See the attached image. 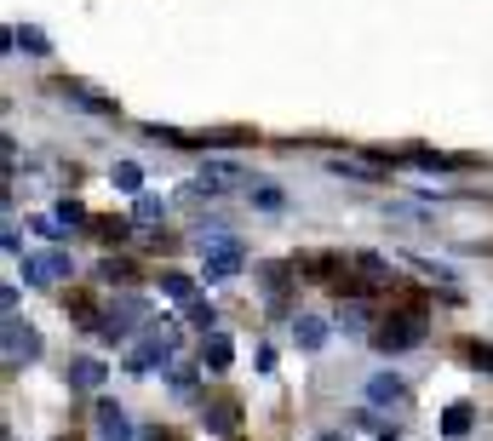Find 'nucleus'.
Here are the masks:
<instances>
[{"mask_svg":"<svg viewBox=\"0 0 493 441\" xmlns=\"http://www.w3.org/2000/svg\"><path fill=\"white\" fill-rule=\"evenodd\" d=\"M12 46H18V52H29V58H40V52H46V35L29 23V29H12Z\"/></svg>","mask_w":493,"mask_h":441,"instance_id":"2eb2a0df","label":"nucleus"},{"mask_svg":"<svg viewBox=\"0 0 493 441\" xmlns=\"http://www.w3.org/2000/svg\"><path fill=\"white\" fill-rule=\"evenodd\" d=\"M138 178H144V172H138L132 161H115V189H127V195H138Z\"/></svg>","mask_w":493,"mask_h":441,"instance_id":"6ab92c4d","label":"nucleus"},{"mask_svg":"<svg viewBox=\"0 0 493 441\" xmlns=\"http://www.w3.org/2000/svg\"><path fill=\"white\" fill-rule=\"evenodd\" d=\"M202 424H207V430H219V436H229V430H236V407H207Z\"/></svg>","mask_w":493,"mask_h":441,"instance_id":"dca6fc26","label":"nucleus"},{"mask_svg":"<svg viewBox=\"0 0 493 441\" xmlns=\"http://www.w3.org/2000/svg\"><path fill=\"white\" fill-rule=\"evenodd\" d=\"M127 230H132V224H121V218H103V224H98V235H110V241H121Z\"/></svg>","mask_w":493,"mask_h":441,"instance_id":"a878e982","label":"nucleus"},{"mask_svg":"<svg viewBox=\"0 0 493 441\" xmlns=\"http://www.w3.org/2000/svg\"><path fill=\"white\" fill-rule=\"evenodd\" d=\"M64 275H75L69 252H23V281L46 287V281H64Z\"/></svg>","mask_w":493,"mask_h":441,"instance_id":"39448f33","label":"nucleus"},{"mask_svg":"<svg viewBox=\"0 0 493 441\" xmlns=\"http://www.w3.org/2000/svg\"><path fill=\"white\" fill-rule=\"evenodd\" d=\"M442 430H448V436H465V430H471V407H465V401H453V407H448V418H442Z\"/></svg>","mask_w":493,"mask_h":441,"instance_id":"f3484780","label":"nucleus"},{"mask_svg":"<svg viewBox=\"0 0 493 441\" xmlns=\"http://www.w3.org/2000/svg\"><path fill=\"white\" fill-rule=\"evenodd\" d=\"M202 361H207L212 373H224L229 361H236V344H229L224 333H207V344H202Z\"/></svg>","mask_w":493,"mask_h":441,"instance_id":"4468645a","label":"nucleus"},{"mask_svg":"<svg viewBox=\"0 0 493 441\" xmlns=\"http://www.w3.org/2000/svg\"><path fill=\"white\" fill-rule=\"evenodd\" d=\"M202 252H207V281H236L241 275V247L224 235V224L202 230Z\"/></svg>","mask_w":493,"mask_h":441,"instance_id":"f257e3e1","label":"nucleus"},{"mask_svg":"<svg viewBox=\"0 0 493 441\" xmlns=\"http://www.w3.org/2000/svg\"><path fill=\"white\" fill-rule=\"evenodd\" d=\"M0 356H6V367H29V361L40 356V333L18 315H6V327H0Z\"/></svg>","mask_w":493,"mask_h":441,"instance_id":"20e7f679","label":"nucleus"},{"mask_svg":"<svg viewBox=\"0 0 493 441\" xmlns=\"http://www.w3.org/2000/svg\"><path fill=\"white\" fill-rule=\"evenodd\" d=\"M58 224H64V230L86 224V207H81V201H58Z\"/></svg>","mask_w":493,"mask_h":441,"instance_id":"aec40b11","label":"nucleus"},{"mask_svg":"<svg viewBox=\"0 0 493 441\" xmlns=\"http://www.w3.org/2000/svg\"><path fill=\"white\" fill-rule=\"evenodd\" d=\"M173 350H178V333H173V327H149V333L132 344L127 373H156L161 361H173Z\"/></svg>","mask_w":493,"mask_h":441,"instance_id":"f03ea898","label":"nucleus"},{"mask_svg":"<svg viewBox=\"0 0 493 441\" xmlns=\"http://www.w3.org/2000/svg\"><path fill=\"white\" fill-rule=\"evenodd\" d=\"M425 338V315H384V327H373V344L384 356H396V350H413V344Z\"/></svg>","mask_w":493,"mask_h":441,"instance_id":"7ed1b4c3","label":"nucleus"},{"mask_svg":"<svg viewBox=\"0 0 493 441\" xmlns=\"http://www.w3.org/2000/svg\"><path fill=\"white\" fill-rule=\"evenodd\" d=\"M69 384H75V390H98V384H103V361L75 356V361H69Z\"/></svg>","mask_w":493,"mask_h":441,"instance_id":"ddd939ff","label":"nucleus"},{"mask_svg":"<svg viewBox=\"0 0 493 441\" xmlns=\"http://www.w3.org/2000/svg\"><path fill=\"white\" fill-rule=\"evenodd\" d=\"M465 356L476 361V367H488V373H493V344H476V338H465Z\"/></svg>","mask_w":493,"mask_h":441,"instance_id":"4be33fe9","label":"nucleus"},{"mask_svg":"<svg viewBox=\"0 0 493 441\" xmlns=\"http://www.w3.org/2000/svg\"><path fill=\"white\" fill-rule=\"evenodd\" d=\"M338 327H345V333H362V327H367V304H345V310H338Z\"/></svg>","mask_w":493,"mask_h":441,"instance_id":"a211bd4d","label":"nucleus"},{"mask_svg":"<svg viewBox=\"0 0 493 441\" xmlns=\"http://www.w3.org/2000/svg\"><path fill=\"white\" fill-rule=\"evenodd\" d=\"M149 218H161V201L156 195H138V224H149Z\"/></svg>","mask_w":493,"mask_h":441,"instance_id":"393cba45","label":"nucleus"},{"mask_svg":"<svg viewBox=\"0 0 493 441\" xmlns=\"http://www.w3.org/2000/svg\"><path fill=\"white\" fill-rule=\"evenodd\" d=\"M338 178H362V184H384V166L379 161H362V155H333L327 161Z\"/></svg>","mask_w":493,"mask_h":441,"instance_id":"9d476101","label":"nucleus"},{"mask_svg":"<svg viewBox=\"0 0 493 441\" xmlns=\"http://www.w3.org/2000/svg\"><path fill=\"white\" fill-rule=\"evenodd\" d=\"M402 396H408V384L396 373H373V378H367V401H373V407H396Z\"/></svg>","mask_w":493,"mask_h":441,"instance_id":"9b49d317","label":"nucleus"},{"mask_svg":"<svg viewBox=\"0 0 493 441\" xmlns=\"http://www.w3.org/2000/svg\"><path fill=\"white\" fill-rule=\"evenodd\" d=\"M292 344H299V350H321V344H327V321H321V315H299V321H292Z\"/></svg>","mask_w":493,"mask_h":441,"instance_id":"f8f14e48","label":"nucleus"},{"mask_svg":"<svg viewBox=\"0 0 493 441\" xmlns=\"http://www.w3.org/2000/svg\"><path fill=\"white\" fill-rule=\"evenodd\" d=\"M161 292H173V298H190V275L166 270V275H161Z\"/></svg>","mask_w":493,"mask_h":441,"instance_id":"412c9836","label":"nucleus"},{"mask_svg":"<svg viewBox=\"0 0 493 441\" xmlns=\"http://www.w3.org/2000/svg\"><path fill=\"white\" fill-rule=\"evenodd\" d=\"M212 321H219V315H212V304H190V327H202V333H212Z\"/></svg>","mask_w":493,"mask_h":441,"instance_id":"b1692460","label":"nucleus"},{"mask_svg":"<svg viewBox=\"0 0 493 441\" xmlns=\"http://www.w3.org/2000/svg\"><path fill=\"white\" fill-rule=\"evenodd\" d=\"M132 270H127V264H115V258H103L98 264V281H110V287H115V281H127Z\"/></svg>","mask_w":493,"mask_h":441,"instance_id":"5701e85b","label":"nucleus"},{"mask_svg":"<svg viewBox=\"0 0 493 441\" xmlns=\"http://www.w3.org/2000/svg\"><path fill=\"white\" fill-rule=\"evenodd\" d=\"M292 270H299V264H264V270H258V287H264L270 310L287 304V281H292Z\"/></svg>","mask_w":493,"mask_h":441,"instance_id":"1a4fd4ad","label":"nucleus"},{"mask_svg":"<svg viewBox=\"0 0 493 441\" xmlns=\"http://www.w3.org/2000/svg\"><path fill=\"white\" fill-rule=\"evenodd\" d=\"M316 441H345V436H316Z\"/></svg>","mask_w":493,"mask_h":441,"instance_id":"bb28decb","label":"nucleus"},{"mask_svg":"<svg viewBox=\"0 0 493 441\" xmlns=\"http://www.w3.org/2000/svg\"><path fill=\"white\" fill-rule=\"evenodd\" d=\"M236 184H246L241 161H224V155H207L202 161V189H236Z\"/></svg>","mask_w":493,"mask_h":441,"instance_id":"6e6552de","label":"nucleus"},{"mask_svg":"<svg viewBox=\"0 0 493 441\" xmlns=\"http://www.w3.org/2000/svg\"><path fill=\"white\" fill-rule=\"evenodd\" d=\"M92 430H98V441H132L138 436L121 401H98V407H92Z\"/></svg>","mask_w":493,"mask_h":441,"instance_id":"423d86ee","label":"nucleus"},{"mask_svg":"<svg viewBox=\"0 0 493 441\" xmlns=\"http://www.w3.org/2000/svg\"><path fill=\"white\" fill-rule=\"evenodd\" d=\"M138 321H144V298H115V310L103 315V327H98V333L110 338V344H121V338H127Z\"/></svg>","mask_w":493,"mask_h":441,"instance_id":"0eeeda50","label":"nucleus"}]
</instances>
